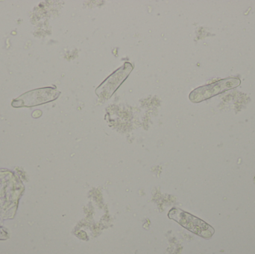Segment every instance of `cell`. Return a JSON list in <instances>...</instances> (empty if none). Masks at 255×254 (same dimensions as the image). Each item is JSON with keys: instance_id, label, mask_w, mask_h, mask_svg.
Instances as JSON below:
<instances>
[{"instance_id": "6da1fadb", "label": "cell", "mask_w": 255, "mask_h": 254, "mask_svg": "<svg viewBox=\"0 0 255 254\" xmlns=\"http://www.w3.org/2000/svg\"><path fill=\"white\" fill-rule=\"evenodd\" d=\"M240 80L237 78H228L209 85L201 86L192 91L190 95V101L195 103L201 102L214 95L238 86Z\"/></svg>"}, {"instance_id": "7a4b0ae2", "label": "cell", "mask_w": 255, "mask_h": 254, "mask_svg": "<svg viewBox=\"0 0 255 254\" xmlns=\"http://www.w3.org/2000/svg\"><path fill=\"white\" fill-rule=\"evenodd\" d=\"M169 218L178 221L189 230L203 237H210L213 233L212 227L192 215L178 209H173L169 214Z\"/></svg>"}, {"instance_id": "3957f363", "label": "cell", "mask_w": 255, "mask_h": 254, "mask_svg": "<svg viewBox=\"0 0 255 254\" xmlns=\"http://www.w3.org/2000/svg\"><path fill=\"white\" fill-rule=\"evenodd\" d=\"M60 92L53 88H43L28 92L12 102L14 107H31L56 99Z\"/></svg>"}, {"instance_id": "277c9868", "label": "cell", "mask_w": 255, "mask_h": 254, "mask_svg": "<svg viewBox=\"0 0 255 254\" xmlns=\"http://www.w3.org/2000/svg\"><path fill=\"white\" fill-rule=\"evenodd\" d=\"M131 69L132 66L129 63H125L122 68L119 69V70L115 72L113 75L105 80V82L102 83V84L96 90V94L101 95V94H102L104 91V93L102 95V96L105 95L110 96L113 94L114 90L119 86V85L126 78Z\"/></svg>"}]
</instances>
